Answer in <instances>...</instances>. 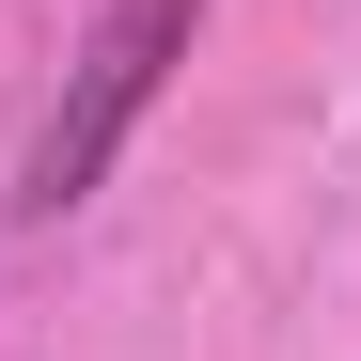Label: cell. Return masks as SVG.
<instances>
[{
    "mask_svg": "<svg viewBox=\"0 0 361 361\" xmlns=\"http://www.w3.org/2000/svg\"><path fill=\"white\" fill-rule=\"evenodd\" d=\"M189 32H204V0H110V16L79 32V79H63V110H47V142H32V220H63V204H94V173L126 157V126L157 110V79L189 63Z\"/></svg>",
    "mask_w": 361,
    "mask_h": 361,
    "instance_id": "1",
    "label": "cell"
}]
</instances>
